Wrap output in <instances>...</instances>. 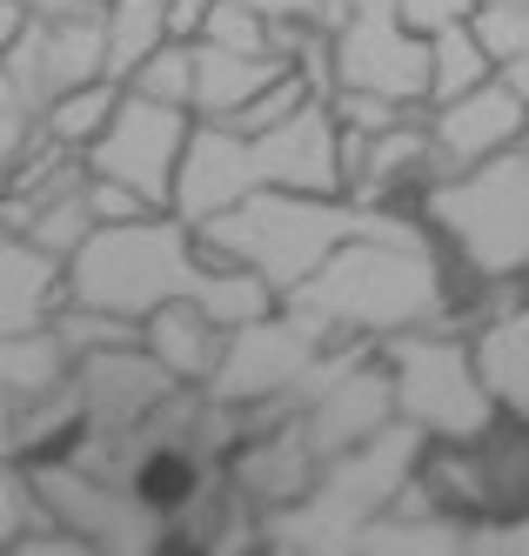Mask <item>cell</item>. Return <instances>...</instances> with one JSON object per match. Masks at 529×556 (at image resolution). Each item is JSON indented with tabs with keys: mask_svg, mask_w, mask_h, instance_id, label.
Wrapping results in <instances>:
<instances>
[{
	"mask_svg": "<svg viewBox=\"0 0 529 556\" xmlns=\"http://www.w3.org/2000/svg\"><path fill=\"white\" fill-rule=\"evenodd\" d=\"M281 308L302 329L329 336H395V329H436L450 308L436 235L395 242V235H349L322 255L295 289H281Z\"/></svg>",
	"mask_w": 529,
	"mask_h": 556,
	"instance_id": "6da1fadb",
	"label": "cell"
},
{
	"mask_svg": "<svg viewBox=\"0 0 529 556\" xmlns=\"http://www.w3.org/2000/svg\"><path fill=\"white\" fill-rule=\"evenodd\" d=\"M188 235H194L201 262H241L281 295V289H295L336 242H349V235H395V242H416V235H429V228H423V215L362 208V202H349V194L255 188V194H241V202L201 215Z\"/></svg>",
	"mask_w": 529,
	"mask_h": 556,
	"instance_id": "7a4b0ae2",
	"label": "cell"
},
{
	"mask_svg": "<svg viewBox=\"0 0 529 556\" xmlns=\"http://www.w3.org/2000/svg\"><path fill=\"white\" fill-rule=\"evenodd\" d=\"M255 188H302V194H342L336 175V122L329 101H302L289 122H275L262 135H235L228 122H188L181 162L168 181V215L201 222Z\"/></svg>",
	"mask_w": 529,
	"mask_h": 556,
	"instance_id": "3957f363",
	"label": "cell"
},
{
	"mask_svg": "<svg viewBox=\"0 0 529 556\" xmlns=\"http://www.w3.org/2000/svg\"><path fill=\"white\" fill-rule=\"evenodd\" d=\"M61 275H67V302H88V308L121 315V323H141L148 308L175 302V295L194 302L209 262L194 255L188 222L154 208L141 222H95L74 242V255L61 262Z\"/></svg>",
	"mask_w": 529,
	"mask_h": 556,
	"instance_id": "277c9868",
	"label": "cell"
},
{
	"mask_svg": "<svg viewBox=\"0 0 529 556\" xmlns=\"http://www.w3.org/2000/svg\"><path fill=\"white\" fill-rule=\"evenodd\" d=\"M423 228L442 235V242H456V255L482 282L522 275V262H529V148L509 141L469 168L429 175Z\"/></svg>",
	"mask_w": 529,
	"mask_h": 556,
	"instance_id": "5b68a950",
	"label": "cell"
},
{
	"mask_svg": "<svg viewBox=\"0 0 529 556\" xmlns=\"http://www.w3.org/2000/svg\"><path fill=\"white\" fill-rule=\"evenodd\" d=\"M382 369H389V395L395 416L416 422L423 435H442V443H476V435L496 429V403L482 395L469 349L429 329H395L382 342Z\"/></svg>",
	"mask_w": 529,
	"mask_h": 556,
	"instance_id": "8992f818",
	"label": "cell"
},
{
	"mask_svg": "<svg viewBox=\"0 0 529 556\" xmlns=\"http://www.w3.org/2000/svg\"><path fill=\"white\" fill-rule=\"evenodd\" d=\"M188 108H168V101H148L135 88H121L108 128L80 148L88 175H108V181H128L148 208H168V181H175V162H181V141H188Z\"/></svg>",
	"mask_w": 529,
	"mask_h": 556,
	"instance_id": "52a82bcc",
	"label": "cell"
},
{
	"mask_svg": "<svg viewBox=\"0 0 529 556\" xmlns=\"http://www.w3.org/2000/svg\"><path fill=\"white\" fill-rule=\"evenodd\" d=\"M27 483H34L40 509H48V523H67L88 549H135V543L148 549L161 530L154 503H135L121 483H108L95 469H74L67 456H34Z\"/></svg>",
	"mask_w": 529,
	"mask_h": 556,
	"instance_id": "ba28073f",
	"label": "cell"
},
{
	"mask_svg": "<svg viewBox=\"0 0 529 556\" xmlns=\"http://www.w3.org/2000/svg\"><path fill=\"white\" fill-rule=\"evenodd\" d=\"M423 74H429V41L395 8H355L329 27V88L423 101Z\"/></svg>",
	"mask_w": 529,
	"mask_h": 556,
	"instance_id": "9c48e42d",
	"label": "cell"
},
{
	"mask_svg": "<svg viewBox=\"0 0 529 556\" xmlns=\"http://www.w3.org/2000/svg\"><path fill=\"white\" fill-rule=\"evenodd\" d=\"M322 349L315 329H302L289 308H268L255 315V323H241V329H222V355H215V369H209V389L215 403H235V409H249V403H268V395H281L302 363Z\"/></svg>",
	"mask_w": 529,
	"mask_h": 556,
	"instance_id": "30bf717a",
	"label": "cell"
},
{
	"mask_svg": "<svg viewBox=\"0 0 529 556\" xmlns=\"http://www.w3.org/2000/svg\"><path fill=\"white\" fill-rule=\"evenodd\" d=\"M529 128V101H516L496 74H482V81L456 101H442L423 114V135H429V162L436 175H450V168H469L482 162V154H496L509 141H522Z\"/></svg>",
	"mask_w": 529,
	"mask_h": 556,
	"instance_id": "8fae6325",
	"label": "cell"
},
{
	"mask_svg": "<svg viewBox=\"0 0 529 556\" xmlns=\"http://www.w3.org/2000/svg\"><path fill=\"white\" fill-rule=\"evenodd\" d=\"M389 416H395V395H389L382 355H362L355 369H342L329 389H315L308 403L295 409V422H302V435H308L315 456H342V450H355L362 435H376Z\"/></svg>",
	"mask_w": 529,
	"mask_h": 556,
	"instance_id": "7c38bea8",
	"label": "cell"
},
{
	"mask_svg": "<svg viewBox=\"0 0 529 556\" xmlns=\"http://www.w3.org/2000/svg\"><path fill=\"white\" fill-rule=\"evenodd\" d=\"M80 409H88L95 429H121L128 435L135 422H148V409L168 395L175 382L154 369V355L141 342H121V349H95V355H80Z\"/></svg>",
	"mask_w": 529,
	"mask_h": 556,
	"instance_id": "4fadbf2b",
	"label": "cell"
},
{
	"mask_svg": "<svg viewBox=\"0 0 529 556\" xmlns=\"http://www.w3.org/2000/svg\"><path fill=\"white\" fill-rule=\"evenodd\" d=\"M249 435V429H241ZM315 450H308V435H302V422L295 416H275V422H262L249 443L235 450V463H228V483H235V496H249V503H295L308 483H315Z\"/></svg>",
	"mask_w": 529,
	"mask_h": 556,
	"instance_id": "5bb4252c",
	"label": "cell"
},
{
	"mask_svg": "<svg viewBox=\"0 0 529 556\" xmlns=\"http://www.w3.org/2000/svg\"><path fill=\"white\" fill-rule=\"evenodd\" d=\"M61 302H67L61 255H48V249H34L27 235L0 228V336L48 329Z\"/></svg>",
	"mask_w": 529,
	"mask_h": 556,
	"instance_id": "9a60e30c",
	"label": "cell"
},
{
	"mask_svg": "<svg viewBox=\"0 0 529 556\" xmlns=\"http://www.w3.org/2000/svg\"><path fill=\"white\" fill-rule=\"evenodd\" d=\"M463 349H469V369H476L482 395L496 409H509V422H522L529 416V315H522V302L490 308Z\"/></svg>",
	"mask_w": 529,
	"mask_h": 556,
	"instance_id": "2e32d148",
	"label": "cell"
},
{
	"mask_svg": "<svg viewBox=\"0 0 529 556\" xmlns=\"http://www.w3.org/2000/svg\"><path fill=\"white\" fill-rule=\"evenodd\" d=\"M141 349L154 355V369L175 389H201L209 369H215V355H222V329L188 295H175V302H161V308L141 315Z\"/></svg>",
	"mask_w": 529,
	"mask_h": 556,
	"instance_id": "e0dca14e",
	"label": "cell"
},
{
	"mask_svg": "<svg viewBox=\"0 0 529 556\" xmlns=\"http://www.w3.org/2000/svg\"><path fill=\"white\" fill-rule=\"evenodd\" d=\"M289 61L275 54H235V48H215V41H194V88H188V114L194 122H228V114L249 101L268 74H281Z\"/></svg>",
	"mask_w": 529,
	"mask_h": 556,
	"instance_id": "ac0fdd59",
	"label": "cell"
},
{
	"mask_svg": "<svg viewBox=\"0 0 529 556\" xmlns=\"http://www.w3.org/2000/svg\"><path fill=\"white\" fill-rule=\"evenodd\" d=\"M423 41H429L423 108H442V101H456V94H469V88L482 81V74H490V54H482V48L469 41V27H463V21H442V27H429Z\"/></svg>",
	"mask_w": 529,
	"mask_h": 556,
	"instance_id": "d6986e66",
	"label": "cell"
},
{
	"mask_svg": "<svg viewBox=\"0 0 529 556\" xmlns=\"http://www.w3.org/2000/svg\"><path fill=\"white\" fill-rule=\"evenodd\" d=\"M194 308L209 315L215 329H241V323H255V315L281 308V295L262 282L255 268H241V262H209V275H201V289H194Z\"/></svg>",
	"mask_w": 529,
	"mask_h": 556,
	"instance_id": "ffe728a7",
	"label": "cell"
},
{
	"mask_svg": "<svg viewBox=\"0 0 529 556\" xmlns=\"http://www.w3.org/2000/svg\"><path fill=\"white\" fill-rule=\"evenodd\" d=\"M168 41L161 34V0H101V74L108 81H128V67Z\"/></svg>",
	"mask_w": 529,
	"mask_h": 556,
	"instance_id": "44dd1931",
	"label": "cell"
},
{
	"mask_svg": "<svg viewBox=\"0 0 529 556\" xmlns=\"http://www.w3.org/2000/svg\"><path fill=\"white\" fill-rule=\"evenodd\" d=\"M114 101H121V81L95 74V81H80V88H67V94H54V101H40V135L80 154V148H88V141L108 128Z\"/></svg>",
	"mask_w": 529,
	"mask_h": 556,
	"instance_id": "7402d4cb",
	"label": "cell"
},
{
	"mask_svg": "<svg viewBox=\"0 0 529 556\" xmlns=\"http://www.w3.org/2000/svg\"><path fill=\"white\" fill-rule=\"evenodd\" d=\"M67 376V349L54 342V329H21V336H0V395H40Z\"/></svg>",
	"mask_w": 529,
	"mask_h": 556,
	"instance_id": "603a6c76",
	"label": "cell"
},
{
	"mask_svg": "<svg viewBox=\"0 0 529 556\" xmlns=\"http://www.w3.org/2000/svg\"><path fill=\"white\" fill-rule=\"evenodd\" d=\"M121 88H135L148 101H168V108H188V88H194V41H154L135 67H128V81Z\"/></svg>",
	"mask_w": 529,
	"mask_h": 556,
	"instance_id": "cb8c5ba5",
	"label": "cell"
},
{
	"mask_svg": "<svg viewBox=\"0 0 529 556\" xmlns=\"http://www.w3.org/2000/svg\"><path fill=\"white\" fill-rule=\"evenodd\" d=\"M463 27H469V41L490 54V67L509 61V54H529V0H469Z\"/></svg>",
	"mask_w": 529,
	"mask_h": 556,
	"instance_id": "d4e9b609",
	"label": "cell"
},
{
	"mask_svg": "<svg viewBox=\"0 0 529 556\" xmlns=\"http://www.w3.org/2000/svg\"><path fill=\"white\" fill-rule=\"evenodd\" d=\"M95 222H88V208H80V188H67V194H54V202H40L34 215H27V242L34 249H48V255H74V242H80V235H88Z\"/></svg>",
	"mask_w": 529,
	"mask_h": 556,
	"instance_id": "484cf974",
	"label": "cell"
},
{
	"mask_svg": "<svg viewBox=\"0 0 529 556\" xmlns=\"http://www.w3.org/2000/svg\"><path fill=\"white\" fill-rule=\"evenodd\" d=\"M194 41H215V48H235V54H268V21L249 0H209Z\"/></svg>",
	"mask_w": 529,
	"mask_h": 556,
	"instance_id": "4316f807",
	"label": "cell"
},
{
	"mask_svg": "<svg viewBox=\"0 0 529 556\" xmlns=\"http://www.w3.org/2000/svg\"><path fill=\"white\" fill-rule=\"evenodd\" d=\"M322 101H329V114L342 128H362V135H382L395 122H410V114H423V101H389V94H369V88H329Z\"/></svg>",
	"mask_w": 529,
	"mask_h": 556,
	"instance_id": "83f0119b",
	"label": "cell"
},
{
	"mask_svg": "<svg viewBox=\"0 0 529 556\" xmlns=\"http://www.w3.org/2000/svg\"><path fill=\"white\" fill-rule=\"evenodd\" d=\"M34 128H40V108L21 94V81H14V74L0 67V168H8L14 154L34 141Z\"/></svg>",
	"mask_w": 529,
	"mask_h": 556,
	"instance_id": "f1b7e54d",
	"label": "cell"
},
{
	"mask_svg": "<svg viewBox=\"0 0 529 556\" xmlns=\"http://www.w3.org/2000/svg\"><path fill=\"white\" fill-rule=\"evenodd\" d=\"M40 496H34V483L14 469V463H0V549H14V536L27 530V523H40Z\"/></svg>",
	"mask_w": 529,
	"mask_h": 556,
	"instance_id": "f546056e",
	"label": "cell"
},
{
	"mask_svg": "<svg viewBox=\"0 0 529 556\" xmlns=\"http://www.w3.org/2000/svg\"><path fill=\"white\" fill-rule=\"evenodd\" d=\"M80 208H88V222H141V215H154L128 181H108V175L80 181Z\"/></svg>",
	"mask_w": 529,
	"mask_h": 556,
	"instance_id": "4dcf8cb0",
	"label": "cell"
},
{
	"mask_svg": "<svg viewBox=\"0 0 529 556\" xmlns=\"http://www.w3.org/2000/svg\"><path fill=\"white\" fill-rule=\"evenodd\" d=\"M395 14L410 21L416 34H429V27H442V21H463L469 0H395Z\"/></svg>",
	"mask_w": 529,
	"mask_h": 556,
	"instance_id": "1f68e13d",
	"label": "cell"
},
{
	"mask_svg": "<svg viewBox=\"0 0 529 556\" xmlns=\"http://www.w3.org/2000/svg\"><path fill=\"white\" fill-rule=\"evenodd\" d=\"M463 543H469V549H509V556H522V549H529V530H522V516H509V523L463 530Z\"/></svg>",
	"mask_w": 529,
	"mask_h": 556,
	"instance_id": "d6a6232c",
	"label": "cell"
},
{
	"mask_svg": "<svg viewBox=\"0 0 529 556\" xmlns=\"http://www.w3.org/2000/svg\"><path fill=\"white\" fill-rule=\"evenodd\" d=\"M201 14H209V0H161V34H168V41H194Z\"/></svg>",
	"mask_w": 529,
	"mask_h": 556,
	"instance_id": "836d02e7",
	"label": "cell"
},
{
	"mask_svg": "<svg viewBox=\"0 0 529 556\" xmlns=\"http://www.w3.org/2000/svg\"><path fill=\"white\" fill-rule=\"evenodd\" d=\"M80 8H101V0H21V14H34V21H54V14H80Z\"/></svg>",
	"mask_w": 529,
	"mask_h": 556,
	"instance_id": "e575fe53",
	"label": "cell"
},
{
	"mask_svg": "<svg viewBox=\"0 0 529 556\" xmlns=\"http://www.w3.org/2000/svg\"><path fill=\"white\" fill-rule=\"evenodd\" d=\"M14 416H21V395H0V463H21L14 456Z\"/></svg>",
	"mask_w": 529,
	"mask_h": 556,
	"instance_id": "d590c367",
	"label": "cell"
},
{
	"mask_svg": "<svg viewBox=\"0 0 529 556\" xmlns=\"http://www.w3.org/2000/svg\"><path fill=\"white\" fill-rule=\"evenodd\" d=\"M27 14H21V0H0V48H8L14 41V27H21Z\"/></svg>",
	"mask_w": 529,
	"mask_h": 556,
	"instance_id": "8d00e7d4",
	"label": "cell"
},
{
	"mask_svg": "<svg viewBox=\"0 0 529 556\" xmlns=\"http://www.w3.org/2000/svg\"><path fill=\"white\" fill-rule=\"evenodd\" d=\"M0 188H8V168H0Z\"/></svg>",
	"mask_w": 529,
	"mask_h": 556,
	"instance_id": "74e56055",
	"label": "cell"
}]
</instances>
